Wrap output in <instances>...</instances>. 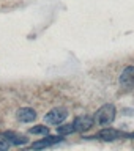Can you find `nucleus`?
Returning a JSON list of instances; mask_svg holds the SVG:
<instances>
[{"label": "nucleus", "mask_w": 134, "mask_h": 151, "mask_svg": "<svg viewBox=\"0 0 134 151\" xmlns=\"http://www.w3.org/2000/svg\"><path fill=\"white\" fill-rule=\"evenodd\" d=\"M71 132H74V126L73 123H70V124H62V126H57V134L59 135H68Z\"/></svg>", "instance_id": "nucleus-10"}, {"label": "nucleus", "mask_w": 134, "mask_h": 151, "mask_svg": "<svg viewBox=\"0 0 134 151\" xmlns=\"http://www.w3.org/2000/svg\"><path fill=\"white\" fill-rule=\"evenodd\" d=\"M63 139H62V135H44V139H40L36 142H33L30 148L32 150H43V148H47V146H52L55 143H59V142H62Z\"/></svg>", "instance_id": "nucleus-4"}, {"label": "nucleus", "mask_w": 134, "mask_h": 151, "mask_svg": "<svg viewBox=\"0 0 134 151\" xmlns=\"http://www.w3.org/2000/svg\"><path fill=\"white\" fill-rule=\"evenodd\" d=\"M16 116H17V120L22 121V123H32L36 118V112L30 107H21L16 112Z\"/></svg>", "instance_id": "nucleus-7"}, {"label": "nucleus", "mask_w": 134, "mask_h": 151, "mask_svg": "<svg viewBox=\"0 0 134 151\" xmlns=\"http://www.w3.org/2000/svg\"><path fill=\"white\" fill-rule=\"evenodd\" d=\"M30 134H35V135H47L49 134V127L44 126V124H38V126H33L28 129Z\"/></svg>", "instance_id": "nucleus-9"}, {"label": "nucleus", "mask_w": 134, "mask_h": 151, "mask_svg": "<svg viewBox=\"0 0 134 151\" xmlns=\"http://www.w3.org/2000/svg\"><path fill=\"white\" fill-rule=\"evenodd\" d=\"M96 137L104 140V142H114V140L122 139V137H130V135L122 132V131H118V129H114V127H104V129H101L98 132Z\"/></svg>", "instance_id": "nucleus-3"}, {"label": "nucleus", "mask_w": 134, "mask_h": 151, "mask_svg": "<svg viewBox=\"0 0 134 151\" xmlns=\"http://www.w3.org/2000/svg\"><path fill=\"white\" fill-rule=\"evenodd\" d=\"M5 135L8 137V140L11 142V145H25L28 142V139L25 135L17 134V132H14V131H7V132H5Z\"/></svg>", "instance_id": "nucleus-8"}, {"label": "nucleus", "mask_w": 134, "mask_h": 151, "mask_svg": "<svg viewBox=\"0 0 134 151\" xmlns=\"http://www.w3.org/2000/svg\"><path fill=\"white\" fill-rule=\"evenodd\" d=\"M9 146H11V142L8 140L5 132H0V151H8Z\"/></svg>", "instance_id": "nucleus-11"}, {"label": "nucleus", "mask_w": 134, "mask_h": 151, "mask_svg": "<svg viewBox=\"0 0 134 151\" xmlns=\"http://www.w3.org/2000/svg\"><path fill=\"white\" fill-rule=\"evenodd\" d=\"M120 85L125 90L134 88V66H126L120 74Z\"/></svg>", "instance_id": "nucleus-5"}, {"label": "nucleus", "mask_w": 134, "mask_h": 151, "mask_svg": "<svg viewBox=\"0 0 134 151\" xmlns=\"http://www.w3.org/2000/svg\"><path fill=\"white\" fill-rule=\"evenodd\" d=\"M93 116H88V115H82V116H78L76 120L73 121V126H74V131L78 132H84V131H88L90 127L93 126Z\"/></svg>", "instance_id": "nucleus-6"}, {"label": "nucleus", "mask_w": 134, "mask_h": 151, "mask_svg": "<svg viewBox=\"0 0 134 151\" xmlns=\"http://www.w3.org/2000/svg\"><path fill=\"white\" fill-rule=\"evenodd\" d=\"M66 116H68V110L65 107H55L44 115V121L49 124H62L66 120Z\"/></svg>", "instance_id": "nucleus-2"}, {"label": "nucleus", "mask_w": 134, "mask_h": 151, "mask_svg": "<svg viewBox=\"0 0 134 151\" xmlns=\"http://www.w3.org/2000/svg\"><path fill=\"white\" fill-rule=\"evenodd\" d=\"M115 106L114 104H104L96 110V113L93 115V120L98 126L109 127L115 120Z\"/></svg>", "instance_id": "nucleus-1"}]
</instances>
